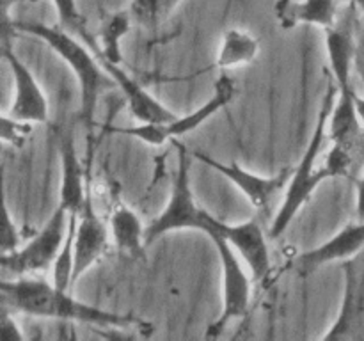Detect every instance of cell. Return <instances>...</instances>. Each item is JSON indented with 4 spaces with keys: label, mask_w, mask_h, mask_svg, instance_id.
Here are the masks:
<instances>
[{
    "label": "cell",
    "mask_w": 364,
    "mask_h": 341,
    "mask_svg": "<svg viewBox=\"0 0 364 341\" xmlns=\"http://www.w3.org/2000/svg\"><path fill=\"white\" fill-rule=\"evenodd\" d=\"M174 146L178 149V163L173 187L166 208L146 226V244H153L156 238L180 229L201 231L210 240L226 238L244 259L252 279L258 283L265 279L270 274L272 261H270L269 242L262 226L256 220L228 224L206 212L196 201L191 187V153L180 142Z\"/></svg>",
    "instance_id": "1"
},
{
    "label": "cell",
    "mask_w": 364,
    "mask_h": 341,
    "mask_svg": "<svg viewBox=\"0 0 364 341\" xmlns=\"http://www.w3.org/2000/svg\"><path fill=\"white\" fill-rule=\"evenodd\" d=\"M0 295H2V305L9 308L11 311L38 316V318L84 323V325L103 327V329H128V327L144 325V320L137 316L114 313L82 302L75 298L70 290H60L53 283L34 276L2 281Z\"/></svg>",
    "instance_id": "2"
},
{
    "label": "cell",
    "mask_w": 364,
    "mask_h": 341,
    "mask_svg": "<svg viewBox=\"0 0 364 341\" xmlns=\"http://www.w3.org/2000/svg\"><path fill=\"white\" fill-rule=\"evenodd\" d=\"M11 27L14 31L21 32V34H31L34 38L41 39L73 71L78 89H80L82 123L87 130L89 142H91L98 99L103 92L117 87L114 78L103 70L96 53L84 41H80L77 36L64 31L60 25L50 27V25L45 23H34V21H13Z\"/></svg>",
    "instance_id": "3"
},
{
    "label": "cell",
    "mask_w": 364,
    "mask_h": 341,
    "mask_svg": "<svg viewBox=\"0 0 364 341\" xmlns=\"http://www.w3.org/2000/svg\"><path fill=\"white\" fill-rule=\"evenodd\" d=\"M338 98V85L336 82L331 78L327 84V91L323 94L322 105H320L318 117H316V124L313 128V134L309 137L308 146H306L302 158L297 166L291 170L290 181H288L287 192H284L283 202H281L279 210H277L276 217H274L272 224H270L269 237L279 238L284 231L288 229L291 222H294L295 215L299 210L311 199L316 188L322 185V181L331 180L333 174L329 173L326 166H316L318 155L322 153L326 139H329L327 134V124H329L331 112H333L334 102Z\"/></svg>",
    "instance_id": "4"
},
{
    "label": "cell",
    "mask_w": 364,
    "mask_h": 341,
    "mask_svg": "<svg viewBox=\"0 0 364 341\" xmlns=\"http://www.w3.org/2000/svg\"><path fill=\"white\" fill-rule=\"evenodd\" d=\"M68 217L70 213L57 205L45 226L34 237L28 238V242L14 251L2 254L0 265H2L4 274L11 279H16V277L34 276V274L52 269L66 238Z\"/></svg>",
    "instance_id": "5"
},
{
    "label": "cell",
    "mask_w": 364,
    "mask_h": 341,
    "mask_svg": "<svg viewBox=\"0 0 364 341\" xmlns=\"http://www.w3.org/2000/svg\"><path fill=\"white\" fill-rule=\"evenodd\" d=\"M220 261L223 277V308L219 316L206 327V337H219L233 320L244 318L251 308L252 276L233 245L226 238L212 240Z\"/></svg>",
    "instance_id": "6"
},
{
    "label": "cell",
    "mask_w": 364,
    "mask_h": 341,
    "mask_svg": "<svg viewBox=\"0 0 364 341\" xmlns=\"http://www.w3.org/2000/svg\"><path fill=\"white\" fill-rule=\"evenodd\" d=\"M235 96H237V84L230 75L223 73L217 78L212 98L203 103L194 112L183 117H174L173 121H167V123H139L137 126L132 128H114V131L139 139L149 146H162L167 141H174V139L183 137V135L198 130L210 117H213L219 110L230 105Z\"/></svg>",
    "instance_id": "7"
},
{
    "label": "cell",
    "mask_w": 364,
    "mask_h": 341,
    "mask_svg": "<svg viewBox=\"0 0 364 341\" xmlns=\"http://www.w3.org/2000/svg\"><path fill=\"white\" fill-rule=\"evenodd\" d=\"M194 156L201 160L205 166L212 167L220 176L230 180L256 210L269 208L274 195L288 187L291 170H294V167H284V169H281L274 176H259V174H255L245 169V167H242L238 162H220V160H215L208 153L196 151Z\"/></svg>",
    "instance_id": "8"
},
{
    "label": "cell",
    "mask_w": 364,
    "mask_h": 341,
    "mask_svg": "<svg viewBox=\"0 0 364 341\" xmlns=\"http://www.w3.org/2000/svg\"><path fill=\"white\" fill-rule=\"evenodd\" d=\"M345 276L340 311L322 340H364V263H341Z\"/></svg>",
    "instance_id": "9"
},
{
    "label": "cell",
    "mask_w": 364,
    "mask_h": 341,
    "mask_svg": "<svg viewBox=\"0 0 364 341\" xmlns=\"http://www.w3.org/2000/svg\"><path fill=\"white\" fill-rule=\"evenodd\" d=\"M110 227L103 222L98 215L92 201L91 181L87 187V197L84 206L77 217V227H75V272L73 284L91 270L100 259L105 256L109 249Z\"/></svg>",
    "instance_id": "10"
},
{
    "label": "cell",
    "mask_w": 364,
    "mask_h": 341,
    "mask_svg": "<svg viewBox=\"0 0 364 341\" xmlns=\"http://www.w3.org/2000/svg\"><path fill=\"white\" fill-rule=\"evenodd\" d=\"M2 53L11 67L14 84L13 103H11L7 114L14 119L27 121L32 124L46 123L48 121V98H46L39 82L36 80L27 64L21 63L9 46L4 45Z\"/></svg>",
    "instance_id": "11"
},
{
    "label": "cell",
    "mask_w": 364,
    "mask_h": 341,
    "mask_svg": "<svg viewBox=\"0 0 364 341\" xmlns=\"http://www.w3.org/2000/svg\"><path fill=\"white\" fill-rule=\"evenodd\" d=\"M60 155V190L59 206L68 213H80L87 197V187L91 181V158L84 166L78 156L75 134L70 128H64L59 134Z\"/></svg>",
    "instance_id": "12"
},
{
    "label": "cell",
    "mask_w": 364,
    "mask_h": 341,
    "mask_svg": "<svg viewBox=\"0 0 364 341\" xmlns=\"http://www.w3.org/2000/svg\"><path fill=\"white\" fill-rule=\"evenodd\" d=\"M364 249V220H354L341 227L336 234L327 242L320 244L318 247L309 249L302 252L295 259L294 266L299 276L306 277L316 272L320 266L329 263H343L348 259L358 258V254Z\"/></svg>",
    "instance_id": "13"
},
{
    "label": "cell",
    "mask_w": 364,
    "mask_h": 341,
    "mask_svg": "<svg viewBox=\"0 0 364 341\" xmlns=\"http://www.w3.org/2000/svg\"><path fill=\"white\" fill-rule=\"evenodd\" d=\"M98 60L102 63L103 70L114 78L116 85L121 89L132 116H134L139 123H167V121H173L174 117H176L173 110H169L166 105H162V103H160L155 96L149 94L137 80H134V78L121 67V64L110 63V60L107 59Z\"/></svg>",
    "instance_id": "14"
},
{
    "label": "cell",
    "mask_w": 364,
    "mask_h": 341,
    "mask_svg": "<svg viewBox=\"0 0 364 341\" xmlns=\"http://www.w3.org/2000/svg\"><path fill=\"white\" fill-rule=\"evenodd\" d=\"M338 0H277L274 6L281 28H295L297 25H316L333 28L336 25Z\"/></svg>",
    "instance_id": "15"
},
{
    "label": "cell",
    "mask_w": 364,
    "mask_h": 341,
    "mask_svg": "<svg viewBox=\"0 0 364 341\" xmlns=\"http://www.w3.org/2000/svg\"><path fill=\"white\" fill-rule=\"evenodd\" d=\"M326 50L329 59V70L333 80L336 82L338 92H350L352 87V67L355 59L354 34L348 27L334 25L326 31Z\"/></svg>",
    "instance_id": "16"
},
{
    "label": "cell",
    "mask_w": 364,
    "mask_h": 341,
    "mask_svg": "<svg viewBox=\"0 0 364 341\" xmlns=\"http://www.w3.org/2000/svg\"><path fill=\"white\" fill-rule=\"evenodd\" d=\"M110 237L121 252L128 256L144 254L146 244V226L135 213L134 208L123 201H112L110 210Z\"/></svg>",
    "instance_id": "17"
},
{
    "label": "cell",
    "mask_w": 364,
    "mask_h": 341,
    "mask_svg": "<svg viewBox=\"0 0 364 341\" xmlns=\"http://www.w3.org/2000/svg\"><path fill=\"white\" fill-rule=\"evenodd\" d=\"M259 52V39L242 28H228L220 41L219 55H217V67L230 70V67L244 66L252 63Z\"/></svg>",
    "instance_id": "18"
},
{
    "label": "cell",
    "mask_w": 364,
    "mask_h": 341,
    "mask_svg": "<svg viewBox=\"0 0 364 341\" xmlns=\"http://www.w3.org/2000/svg\"><path fill=\"white\" fill-rule=\"evenodd\" d=\"M130 11H117V13L109 14L100 25V31L96 32L95 38L98 43V59H107L110 63L121 64L123 63V50H121V41L124 36L130 32L132 25Z\"/></svg>",
    "instance_id": "19"
},
{
    "label": "cell",
    "mask_w": 364,
    "mask_h": 341,
    "mask_svg": "<svg viewBox=\"0 0 364 341\" xmlns=\"http://www.w3.org/2000/svg\"><path fill=\"white\" fill-rule=\"evenodd\" d=\"M354 92H338V98L334 102L333 112H331L329 124H327V134L329 141L348 142L363 137L364 126L359 121L355 112Z\"/></svg>",
    "instance_id": "20"
},
{
    "label": "cell",
    "mask_w": 364,
    "mask_h": 341,
    "mask_svg": "<svg viewBox=\"0 0 364 341\" xmlns=\"http://www.w3.org/2000/svg\"><path fill=\"white\" fill-rule=\"evenodd\" d=\"M180 2L181 0H132L130 14L139 25L153 31L169 20Z\"/></svg>",
    "instance_id": "21"
},
{
    "label": "cell",
    "mask_w": 364,
    "mask_h": 341,
    "mask_svg": "<svg viewBox=\"0 0 364 341\" xmlns=\"http://www.w3.org/2000/svg\"><path fill=\"white\" fill-rule=\"evenodd\" d=\"M31 131L32 123L14 119V117H11L7 112L2 116V128H0V134H2V141L6 142V144L21 146L25 142V139L31 135Z\"/></svg>",
    "instance_id": "22"
},
{
    "label": "cell",
    "mask_w": 364,
    "mask_h": 341,
    "mask_svg": "<svg viewBox=\"0 0 364 341\" xmlns=\"http://www.w3.org/2000/svg\"><path fill=\"white\" fill-rule=\"evenodd\" d=\"M4 231H2V254H7V252L14 251V249L20 247V231H18V226L14 224V220L11 219L9 208H4Z\"/></svg>",
    "instance_id": "23"
},
{
    "label": "cell",
    "mask_w": 364,
    "mask_h": 341,
    "mask_svg": "<svg viewBox=\"0 0 364 341\" xmlns=\"http://www.w3.org/2000/svg\"><path fill=\"white\" fill-rule=\"evenodd\" d=\"M25 334L20 329L11 309L2 305V322H0V341H23Z\"/></svg>",
    "instance_id": "24"
},
{
    "label": "cell",
    "mask_w": 364,
    "mask_h": 341,
    "mask_svg": "<svg viewBox=\"0 0 364 341\" xmlns=\"http://www.w3.org/2000/svg\"><path fill=\"white\" fill-rule=\"evenodd\" d=\"M352 181L355 187V220H364V174H359Z\"/></svg>",
    "instance_id": "25"
},
{
    "label": "cell",
    "mask_w": 364,
    "mask_h": 341,
    "mask_svg": "<svg viewBox=\"0 0 364 341\" xmlns=\"http://www.w3.org/2000/svg\"><path fill=\"white\" fill-rule=\"evenodd\" d=\"M2 2V16H4V23H6L7 20H9V9L11 6H16V4H34L38 2V0H0Z\"/></svg>",
    "instance_id": "26"
},
{
    "label": "cell",
    "mask_w": 364,
    "mask_h": 341,
    "mask_svg": "<svg viewBox=\"0 0 364 341\" xmlns=\"http://www.w3.org/2000/svg\"><path fill=\"white\" fill-rule=\"evenodd\" d=\"M354 103H355V112H358L359 121H361V124L364 126V98L363 96H359L358 92H354Z\"/></svg>",
    "instance_id": "27"
},
{
    "label": "cell",
    "mask_w": 364,
    "mask_h": 341,
    "mask_svg": "<svg viewBox=\"0 0 364 341\" xmlns=\"http://www.w3.org/2000/svg\"><path fill=\"white\" fill-rule=\"evenodd\" d=\"M350 2L354 4V6L358 7L359 11H363V13H364V0H350Z\"/></svg>",
    "instance_id": "28"
}]
</instances>
